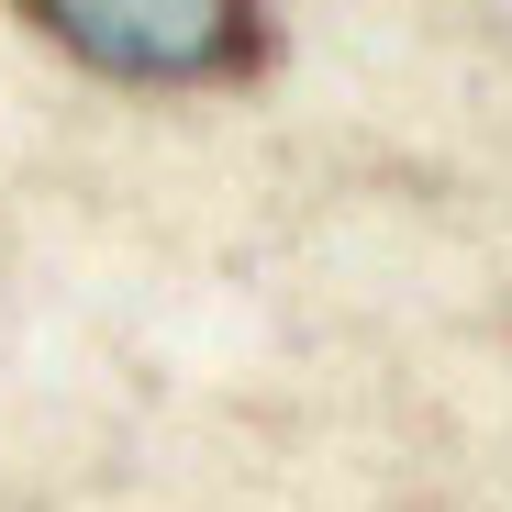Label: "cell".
I'll list each match as a JSON object with an SVG mask.
<instances>
[{
  "label": "cell",
  "instance_id": "obj_1",
  "mask_svg": "<svg viewBox=\"0 0 512 512\" xmlns=\"http://www.w3.org/2000/svg\"><path fill=\"white\" fill-rule=\"evenodd\" d=\"M34 34L134 90H212L268 56V0H23Z\"/></svg>",
  "mask_w": 512,
  "mask_h": 512
}]
</instances>
